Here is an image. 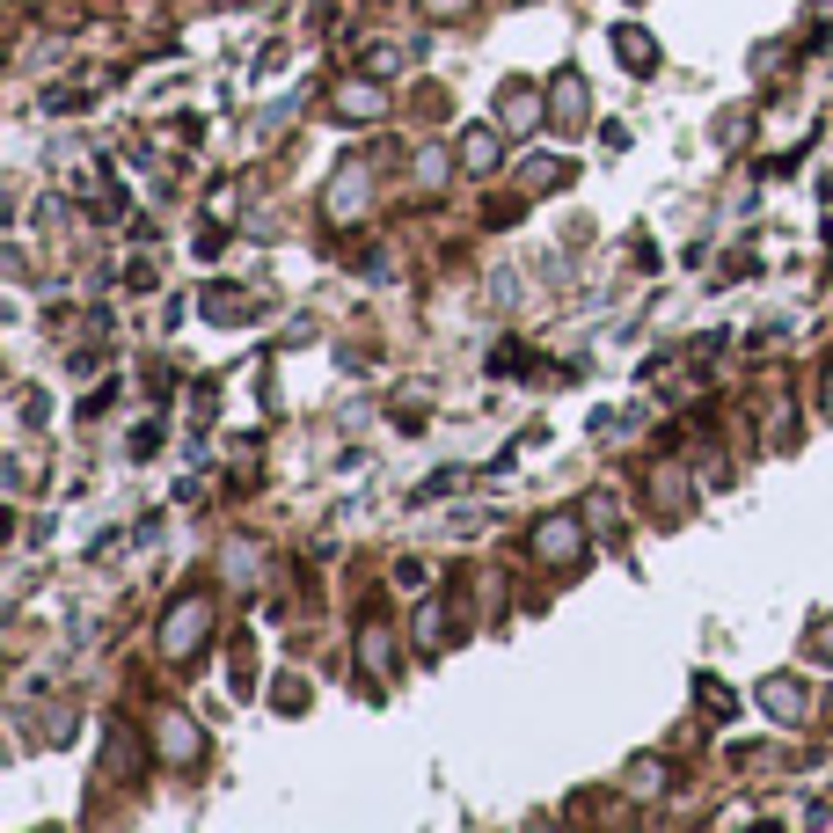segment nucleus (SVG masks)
Segmentation results:
<instances>
[{
	"label": "nucleus",
	"mask_w": 833,
	"mask_h": 833,
	"mask_svg": "<svg viewBox=\"0 0 833 833\" xmlns=\"http://www.w3.org/2000/svg\"><path fill=\"white\" fill-rule=\"evenodd\" d=\"M205 622H212V600H205V592H191L183 608H169V629H161V643H169L175 659H191L198 643H205Z\"/></svg>",
	"instance_id": "f257e3e1"
},
{
	"label": "nucleus",
	"mask_w": 833,
	"mask_h": 833,
	"mask_svg": "<svg viewBox=\"0 0 833 833\" xmlns=\"http://www.w3.org/2000/svg\"><path fill=\"white\" fill-rule=\"evenodd\" d=\"M578 541H585V526H578L571 512H555V520H541V526H534V549L549 555V563H571Z\"/></svg>",
	"instance_id": "f03ea898"
},
{
	"label": "nucleus",
	"mask_w": 833,
	"mask_h": 833,
	"mask_svg": "<svg viewBox=\"0 0 833 833\" xmlns=\"http://www.w3.org/2000/svg\"><path fill=\"white\" fill-rule=\"evenodd\" d=\"M198 753H205V746H198V724H191V716H161V761H175V767H191L198 761Z\"/></svg>",
	"instance_id": "7ed1b4c3"
},
{
	"label": "nucleus",
	"mask_w": 833,
	"mask_h": 833,
	"mask_svg": "<svg viewBox=\"0 0 833 833\" xmlns=\"http://www.w3.org/2000/svg\"><path fill=\"white\" fill-rule=\"evenodd\" d=\"M498 118L512 124V132H520V124L534 132V124H541V88H534V81H504V103H498Z\"/></svg>",
	"instance_id": "20e7f679"
},
{
	"label": "nucleus",
	"mask_w": 833,
	"mask_h": 833,
	"mask_svg": "<svg viewBox=\"0 0 833 833\" xmlns=\"http://www.w3.org/2000/svg\"><path fill=\"white\" fill-rule=\"evenodd\" d=\"M614 52H622V67H636V73L659 67V44H651V30H636V22H629V30H614Z\"/></svg>",
	"instance_id": "39448f33"
},
{
	"label": "nucleus",
	"mask_w": 833,
	"mask_h": 833,
	"mask_svg": "<svg viewBox=\"0 0 833 833\" xmlns=\"http://www.w3.org/2000/svg\"><path fill=\"white\" fill-rule=\"evenodd\" d=\"M337 110H344V118H381V96H373V81H344Z\"/></svg>",
	"instance_id": "423d86ee"
},
{
	"label": "nucleus",
	"mask_w": 833,
	"mask_h": 833,
	"mask_svg": "<svg viewBox=\"0 0 833 833\" xmlns=\"http://www.w3.org/2000/svg\"><path fill=\"white\" fill-rule=\"evenodd\" d=\"M365 205V175H337V191H330V212L337 220H351V212Z\"/></svg>",
	"instance_id": "0eeeda50"
},
{
	"label": "nucleus",
	"mask_w": 833,
	"mask_h": 833,
	"mask_svg": "<svg viewBox=\"0 0 833 833\" xmlns=\"http://www.w3.org/2000/svg\"><path fill=\"white\" fill-rule=\"evenodd\" d=\"M461 161H469L475 175H483V169H498V139H490V132H469V139H461Z\"/></svg>",
	"instance_id": "6e6552de"
},
{
	"label": "nucleus",
	"mask_w": 833,
	"mask_h": 833,
	"mask_svg": "<svg viewBox=\"0 0 833 833\" xmlns=\"http://www.w3.org/2000/svg\"><path fill=\"white\" fill-rule=\"evenodd\" d=\"M555 96H563V103H555V118H585V81H578V73H563V81H555Z\"/></svg>",
	"instance_id": "1a4fd4ad"
},
{
	"label": "nucleus",
	"mask_w": 833,
	"mask_h": 833,
	"mask_svg": "<svg viewBox=\"0 0 833 833\" xmlns=\"http://www.w3.org/2000/svg\"><path fill=\"white\" fill-rule=\"evenodd\" d=\"M629 790H665V767H659V761H643V767H629Z\"/></svg>",
	"instance_id": "9d476101"
},
{
	"label": "nucleus",
	"mask_w": 833,
	"mask_h": 833,
	"mask_svg": "<svg viewBox=\"0 0 833 833\" xmlns=\"http://www.w3.org/2000/svg\"><path fill=\"white\" fill-rule=\"evenodd\" d=\"M416 183H424V191H439V183H446V161L424 154V161H416Z\"/></svg>",
	"instance_id": "9b49d317"
},
{
	"label": "nucleus",
	"mask_w": 833,
	"mask_h": 833,
	"mask_svg": "<svg viewBox=\"0 0 833 833\" xmlns=\"http://www.w3.org/2000/svg\"><path fill=\"white\" fill-rule=\"evenodd\" d=\"M826 416H833V373H826Z\"/></svg>",
	"instance_id": "f8f14e48"
}]
</instances>
